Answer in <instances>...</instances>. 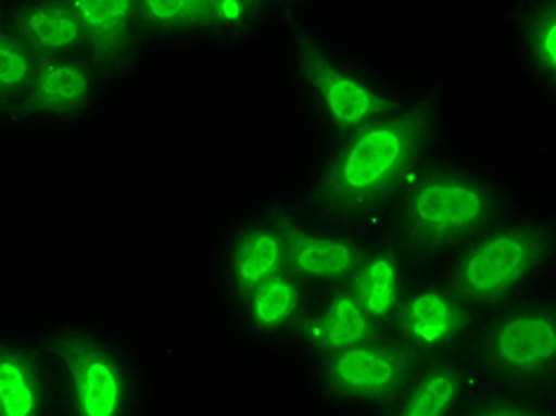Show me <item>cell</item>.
Wrapping results in <instances>:
<instances>
[{
  "mask_svg": "<svg viewBox=\"0 0 556 416\" xmlns=\"http://www.w3.org/2000/svg\"><path fill=\"white\" fill-rule=\"evenodd\" d=\"M300 72L319 115L338 131H359L386 117L393 105V93L383 84L317 41L302 43Z\"/></svg>",
  "mask_w": 556,
  "mask_h": 416,
  "instance_id": "6da1fadb",
  "label": "cell"
},
{
  "mask_svg": "<svg viewBox=\"0 0 556 416\" xmlns=\"http://www.w3.org/2000/svg\"><path fill=\"white\" fill-rule=\"evenodd\" d=\"M70 412L79 416H117L136 405L134 376L110 340L72 336L62 345Z\"/></svg>",
  "mask_w": 556,
  "mask_h": 416,
  "instance_id": "7a4b0ae2",
  "label": "cell"
},
{
  "mask_svg": "<svg viewBox=\"0 0 556 416\" xmlns=\"http://www.w3.org/2000/svg\"><path fill=\"white\" fill-rule=\"evenodd\" d=\"M419 122L407 115H386L364 126L336 165V188L343 196L362 198L383 188L409 160Z\"/></svg>",
  "mask_w": 556,
  "mask_h": 416,
  "instance_id": "3957f363",
  "label": "cell"
},
{
  "mask_svg": "<svg viewBox=\"0 0 556 416\" xmlns=\"http://www.w3.org/2000/svg\"><path fill=\"white\" fill-rule=\"evenodd\" d=\"M108 72L86 53L43 58L36 65L20 117L31 122H70L84 117L103 93Z\"/></svg>",
  "mask_w": 556,
  "mask_h": 416,
  "instance_id": "277c9868",
  "label": "cell"
},
{
  "mask_svg": "<svg viewBox=\"0 0 556 416\" xmlns=\"http://www.w3.org/2000/svg\"><path fill=\"white\" fill-rule=\"evenodd\" d=\"M77 17L86 55L108 74L124 67L146 43L138 0H67Z\"/></svg>",
  "mask_w": 556,
  "mask_h": 416,
  "instance_id": "5b68a950",
  "label": "cell"
},
{
  "mask_svg": "<svg viewBox=\"0 0 556 416\" xmlns=\"http://www.w3.org/2000/svg\"><path fill=\"white\" fill-rule=\"evenodd\" d=\"M488 193L480 186L457 176H440L414 193L409 214L424 234L452 238L473 229L488 214Z\"/></svg>",
  "mask_w": 556,
  "mask_h": 416,
  "instance_id": "8992f818",
  "label": "cell"
},
{
  "mask_svg": "<svg viewBox=\"0 0 556 416\" xmlns=\"http://www.w3.org/2000/svg\"><path fill=\"white\" fill-rule=\"evenodd\" d=\"M0 10L39 60L86 53L81 27L67 0H0Z\"/></svg>",
  "mask_w": 556,
  "mask_h": 416,
  "instance_id": "52a82bcc",
  "label": "cell"
},
{
  "mask_svg": "<svg viewBox=\"0 0 556 416\" xmlns=\"http://www.w3.org/2000/svg\"><path fill=\"white\" fill-rule=\"evenodd\" d=\"M533 241L521 231L490 236L462 264L464 291L476 298H495L511 291L533 267Z\"/></svg>",
  "mask_w": 556,
  "mask_h": 416,
  "instance_id": "ba28073f",
  "label": "cell"
},
{
  "mask_svg": "<svg viewBox=\"0 0 556 416\" xmlns=\"http://www.w3.org/2000/svg\"><path fill=\"white\" fill-rule=\"evenodd\" d=\"M31 340L0 326V416H41L48 412V383Z\"/></svg>",
  "mask_w": 556,
  "mask_h": 416,
  "instance_id": "9c48e42d",
  "label": "cell"
},
{
  "mask_svg": "<svg viewBox=\"0 0 556 416\" xmlns=\"http://www.w3.org/2000/svg\"><path fill=\"white\" fill-rule=\"evenodd\" d=\"M495 352L511 369H542L556 357V326L547 312H521L495 333Z\"/></svg>",
  "mask_w": 556,
  "mask_h": 416,
  "instance_id": "30bf717a",
  "label": "cell"
},
{
  "mask_svg": "<svg viewBox=\"0 0 556 416\" xmlns=\"http://www.w3.org/2000/svg\"><path fill=\"white\" fill-rule=\"evenodd\" d=\"M286 262V243L274 229L257 226L238 238L231 252L229 276L238 293L248 295L257 286L281 274Z\"/></svg>",
  "mask_w": 556,
  "mask_h": 416,
  "instance_id": "8fae6325",
  "label": "cell"
},
{
  "mask_svg": "<svg viewBox=\"0 0 556 416\" xmlns=\"http://www.w3.org/2000/svg\"><path fill=\"white\" fill-rule=\"evenodd\" d=\"M400 378V360L393 352L374 345H352L338 350L333 381L355 395H378L393 388Z\"/></svg>",
  "mask_w": 556,
  "mask_h": 416,
  "instance_id": "7c38bea8",
  "label": "cell"
},
{
  "mask_svg": "<svg viewBox=\"0 0 556 416\" xmlns=\"http://www.w3.org/2000/svg\"><path fill=\"white\" fill-rule=\"evenodd\" d=\"M146 43L207 39L210 0H138Z\"/></svg>",
  "mask_w": 556,
  "mask_h": 416,
  "instance_id": "4fadbf2b",
  "label": "cell"
},
{
  "mask_svg": "<svg viewBox=\"0 0 556 416\" xmlns=\"http://www.w3.org/2000/svg\"><path fill=\"white\" fill-rule=\"evenodd\" d=\"M39 65L34 50L20 39L0 10V126L8 119H20L24 96Z\"/></svg>",
  "mask_w": 556,
  "mask_h": 416,
  "instance_id": "5bb4252c",
  "label": "cell"
},
{
  "mask_svg": "<svg viewBox=\"0 0 556 416\" xmlns=\"http://www.w3.org/2000/svg\"><path fill=\"white\" fill-rule=\"evenodd\" d=\"M371 333L369 314L359 305L357 298L340 295L336 298L321 317L312 324L309 336L314 343L331 350H345L364 343Z\"/></svg>",
  "mask_w": 556,
  "mask_h": 416,
  "instance_id": "9a60e30c",
  "label": "cell"
},
{
  "mask_svg": "<svg viewBox=\"0 0 556 416\" xmlns=\"http://www.w3.org/2000/svg\"><path fill=\"white\" fill-rule=\"evenodd\" d=\"M290 262L300 274L312 279H338L355 267L357 252L338 238L302 236L290 248Z\"/></svg>",
  "mask_w": 556,
  "mask_h": 416,
  "instance_id": "2e32d148",
  "label": "cell"
},
{
  "mask_svg": "<svg viewBox=\"0 0 556 416\" xmlns=\"http://www.w3.org/2000/svg\"><path fill=\"white\" fill-rule=\"evenodd\" d=\"M523 53L538 77L554 86L556 74V12L554 0H538L530 5L521 24Z\"/></svg>",
  "mask_w": 556,
  "mask_h": 416,
  "instance_id": "e0dca14e",
  "label": "cell"
},
{
  "mask_svg": "<svg viewBox=\"0 0 556 416\" xmlns=\"http://www.w3.org/2000/svg\"><path fill=\"white\" fill-rule=\"evenodd\" d=\"M409 336L424 348H435L457 329V312L452 300L440 291H424L414 295L404 312Z\"/></svg>",
  "mask_w": 556,
  "mask_h": 416,
  "instance_id": "ac0fdd59",
  "label": "cell"
},
{
  "mask_svg": "<svg viewBox=\"0 0 556 416\" xmlns=\"http://www.w3.org/2000/svg\"><path fill=\"white\" fill-rule=\"evenodd\" d=\"M248 319L257 331H276L293 319L300 305L298 286L286 276H274L248 293Z\"/></svg>",
  "mask_w": 556,
  "mask_h": 416,
  "instance_id": "d6986e66",
  "label": "cell"
},
{
  "mask_svg": "<svg viewBox=\"0 0 556 416\" xmlns=\"http://www.w3.org/2000/svg\"><path fill=\"white\" fill-rule=\"evenodd\" d=\"M267 12L260 0H210L207 39H243L260 27Z\"/></svg>",
  "mask_w": 556,
  "mask_h": 416,
  "instance_id": "ffe728a7",
  "label": "cell"
},
{
  "mask_svg": "<svg viewBox=\"0 0 556 416\" xmlns=\"http://www.w3.org/2000/svg\"><path fill=\"white\" fill-rule=\"evenodd\" d=\"M359 305L369 317H386L397 305V264L388 255L366 262L359 279Z\"/></svg>",
  "mask_w": 556,
  "mask_h": 416,
  "instance_id": "44dd1931",
  "label": "cell"
},
{
  "mask_svg": "<svg viewBox=\"0 0 556 416\" xmlns=\"http://www.w3.org/2000/svg\"><path fill=\"white\" fill-rule=\"evenodd\" d=\"M459 383L450 371H435L426 376L424 381L414 388V393L407 398L402 407V414L407 416H440L445 414L454 400H457Z\"/></svg>",
  "mask_w": 556,
  "mask_h": 416,
  "instance_id": "7402d4cb",
  "label": "cell"
},
{
  "mask_svg": "<svg viewBox=\"0 0 556 416\" xmlns=\"http://www.w3.org/2000/svg\"><path fill=\"white\" fill-rule=\"evenodd\" d=\"M260 3L269 10V8L276 5V3H290V0H260Z\"/></svg>",
  "mask_w": 556,
  "mask_h": 416,
  "instance_id": "603a6c76",
  "label": "cell"
}]
</instances>
